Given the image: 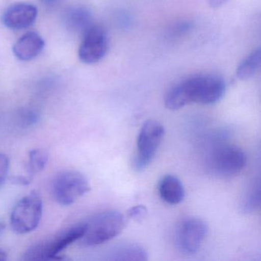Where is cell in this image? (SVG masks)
<instances>
[{
	"label": "cell",
	"instance_id": "obj_1",
	"mask_svg": "<svg viewBox=\"0 0 261 261\" xmlns=\"http://www.w3.org/2000/svg\"><path fill=\"white\" fill-rule=\"evenodd\" d=\"M226 84L215 74H199L189 77L171 88L165 99V105L177 111L191 103L211 105L218 103L225 94Z\"/></svg>",
	"mask_w": 261,
	"mask_h": 261
},
{
	"label": "cell",
	"instance_id": "obj_2",
	"mask_svg": "<svg viewBox=\"0 0 261 261\" xmlns=\"http://www.w3.org/2000/svg\"><path fill=\"white\" fill-rule=\"evenodd\" d=\"M85 231L79 243L82 247H94L120 234L126 225V219L118 211H105L91 217L85 222Z\"/></svg>",
	"mask_w": 261,
	"mask_h": 261
},
{
	"label": "cell",
	"instance_id": "obj_3",
	"mask_svg": "<svg viewBox=\"0 0 261 261\" xmlns=\"http://www.w3.org/2000/svg\"><path fill=\"white\" fill-rule=\"evenodd\" d=\"M245 152L235 145L221 144L212 149L207 158V167L220 178H230L241 173L247 164Z\"/></svg>",
	"mask_w": 261,
	"mask_h": 261
},
{
	"label": "cell",
	"instance_id": "obj_4",
	"mask_svg": "<svg viewBox=\"0 0 261 261\" xmlns=\"http://www.w3.org/2000/svg\"><path fill=\"white\" fill-rule=\"evenodd\" d=\"M85 223L73 226L58 233L51 239L32 246L24 254L25 260L62 259L59 254L67 247L79 241L85 231Z\"/></svg>",
	"mask_w": 261,
	"mask_h": 261
},
{
	"label": "cell",
	"instance_id": "obj_5",
	"mask_svg": "<svg viewBox=\"0 0 261 261\" xmlns=\"http://www.w3.org/2000/svg\"><path fill=\"white\" fill-rule=\"evenodd\" d=\"M164 135V127L160 122L150 120L144 123L137 137V153L133 161L136 170L143 171L150 165Z\"/></svg>",
	"mask_w": 261,
	"mask_h": 261
},
{
	"label": "cell",
	"instance_id": "obj_6",
	"mask_svg": "<svg viewBox=\"0 0 261 261\" xmlns=\"http://www.w3.org/2000/svg\"><path fill=\"white\" fill-rule=\"evenodd\" d=\"M91 189L85 175L74 170H66L57 174L51 184V193L61 205H71Z\"/></svg>",
	"mask_w": 261,
	"mask_h": 261
},
{
	"label": "cell",
	"instance_id": "obj_7",
	"mask_svg": "<svg viewBox=\"0 0 261 261\" xmlns=\"http://www.w3.org/2000/svg\"><path fill=\"white\" fill-rule=\"evenodd\" d=\"M43 212V203L36 192H30L16 204L11 217L10 224L16 233L23 234L34 230L39 226Z\"/></svg>",
	"mask_w": 261,
	"mask_h": 261
},
{
	"label": "cell",
	"instance_id": "obj_8",
	"mask_svg": "<svg viewBox=\"0 0 261 261\" xmlns=\"http://www.w3.org/2000/svg\"><path fill=\"white\" fill-rule=\"evenodd\" d=\"M207 230V224L201 218H189L184 220L177 232L178 249L186 254H195L201 248Z\"/></svg>",
	"mask_w": 261,
	"mask_h": 261
},
{
	"label": "cell",
	"instance_id": "obj_9",
	"mask_svg": "<svg viewBox=\"0 0 261 261\" xmlns=\"http://www.w3.org/2000/svg\"><path fill=\"white\" fill-rule=\"evenodd\" d=\"M108 48V36L105 29L99 25H91L84 33L79 48V58L88 65L97 63L106 56Z\"/></svg>",
	"mask_w": 261,
	"mask_h": 261
},
{
	"label": "cell",
	"instance_id": "obj_10",
	"mask_svg": "<svg viewBox=\"0 0 261 261\" xmlns=\"http://www.w3.org/2000/svg\"><path fill=\"white\" fill-rule=\"evenodd\" d=\"M38 10L29 4H18L10 7L4 13L3 22L6 27L13 30L30 28L37 19Z\"/></svg>",
	"mask_w": 261,
	"mask_h": 261
},
{
	"label": "cell",
	"instance_id": "obj_11",
	"mask_svg": "<svg viewBox=\"0 0 261 261\" xmlns=\"http://www.w3.org/2000/svg\"><path fill=\"white\" fill-rule=\"evenodd\" d=\"M45 47V41L40 35L35 32L25 33L15 44L13 53L23 62L31 61L39 56Z\"/></svg>",
	"mask_w": 261,
	"mask_h": 261
},
{
	"label": "cell",
	"instance_id": "obj_12",
	"mask_svg": "<svg viewBox=\"0 0 261 261\" xmlns=\"http://www.w3.org/2000/svg\"><path fill=\"white\" fill-rule=\"evenodd\" d=\"M159 193L165 202L178 204L184 199L186 191L179 178L175 175H166L159 183Z\"/></svg>",
	"mask_w": 261,
	"mask_h": 261
},
{
	"label": "cell",
	"instance_id": "obj_13",
	"mask_svg": "<svg viewBox=\"0 0 261 261\" xmlns=\"http://www.w3.org/2000/svg\"><path fill=\"white\" fill-rule=\"evenodd\" d=\"M111 259L114 260H146L148 253L140 245L136 244H123L112 250Z\"/></svg>",
	"mask_w": 261,
	"mask_h": 261
},
{
	"label": "cell",
	"instance_id": "obj_14",
	"mask_svg": "<svg viewBox=\"0 0 261 261\" xmlns=\"http://www.w3.org/2000/svg\"><path fill=\"white\" fill-rule=\"evenodd\" d=\"M260 48L254 50L240 63L237 68L236 75L240 80L251 79L259 69L261 63Z\"/></svg>",
	"mask_w": 261,
	"mask_h": 261
},
{
	"label": "cell",
	"instance_id": "obj_15",
	"mask_svg": "<svg viewBox=\"0 0 261 261\" xmlns=\"http://www.w3.org/2000/svg\"><path fill=\"white\" fill-rule=\"evenodd\" d=\"M260 202V184L259 181H255L247 189L241 201V211L244 213L250 214L255 212Z\"/></svg>",
	"mask_w": 261,
	"mask_h": 261
},
{
	"label": "cell",
	"instance_id": "obj_16",
	"mask_svg": "<svg viewBox=\"0 0 261 261\" xmlns=\"http://www.w3.org/2000/svg\"><path fill=\"white\" fill-rule=\"evenodd\" d=\"M48 160V153L44 149H35L29 154L28 169L29 176L33 177L45 169Z\"/></svg>",
	"mask_w": 261,
	"mask_h": 261
},
{
	"label": "cell",
	"instance_id": "obj_17",
	"mask_svg": "<svg viewBox=\"0 0 261 261\" xmlns=\"http://www.w3.org/2000/svg\"><path fill=\"white\" fill-rule=\"evenodd\" d=\"M68 21L74 30L85 33L91 27V13L83 8L74 9L68 14Z\"/></svg>",
	"mask_w": 261,
	"mask_h": 261
},
{
	"label": "cell",
	"instance_id": "obj_18",
	"mask_svg": "<svg viewBox=\"0 0 261 261\" xmlns=\"http://www.w3.org/2000/svg\"><path fill=\"white\" fill-rule=\"evenodd\" d=\"M10 159L5 154L0 153V187L7 181L10 172Z\"/></svg>",
	"mask_w": 261,
	"mask_h": 261
},
{
	"label": "cell",
	"instance_id": "obj_19",
	"mask_svg": "<svg viewBox=\"0 0 261 261\" xmlns=\"http://www.w3.org/2000/svg\"><path fill=\"white\" fill-rule=\"evenodd\" d=\"M39 119V116L33 111L25 110L21 113V120L23 126H30L34 124Z\"/></svg>",
	"mask_w": 261,
	"mask_h": 261
},
{
	"label": "cell",
	"instance_id": "obj_20",
	"mask_svg": "<svg viewBox=\"0 0 261 261\" xmlns=\"http://www.w3.org/2000/svg\"><path fill=\"white\" fill-rule=\"evenodd\" d=\"M146 214H147V209L144 205L134 206V207H131L128 212V215L131 218H134L137 221H140L145 218Z\"/></svg>",
	"mask_w": 261,
	"mask_h": 261
},
{
	"label": "cell",
	"instance_id": "obj_21",
	"mask_svg": "<svg viewBox=\"0 0 261 261\" xmlns=\"http://www.w3.org/2000/svg\"><path fill=\"white\" fill-rule=\"evenodd\" d=\"M209 5L212 8L216 9L222 7L227 4L229 0H208Z\"/></svg>",
	"mask_w": 261,
	"mask_h": 261
},
{
	"label": "cell",
	"instance_id": "obj_22",
	"mask_svg": "<svg viewBox=\"0 0 261 261\" xmlns=\"http://www.w3.org/2000/svg\"><path fill=\"white\" fill-rule=\"evenodd\" d=\"M42 4H45L47 7H53L59 0H41Z\"/></svg>",
	"mask_w": 261,
	"mask_h": 261
},
{
	"label": "cell",
	"instance_id": "obj_23",
	"mask_svg": "<svg viewBox=\"0 0 261 261\" xmlns=\"http://www.w3.org/2000/svg\"><path fill=\"white\" fill-rule=\"evenodd\" d=\"M7 254L5 251L0 249V261L7 260Z\"/></svg>",
	"mask_w": 261,
	"mask_h": 261
},
{
	"label": "cell",
	"instance_id": "obj_24",
	"mask_svg": "<svg viewBox=\"0 0 261 261\" xmlns=\"http://www.w3.org/2000/svg\"><path fill=\"white\" fill-rule=\"evenodd\" d=\"M4 229H5V224L2 221H0V233L4 231Z\"/></svg>",
	"mask_w": 261,
	"mask_h": 261
}]
</instances>
